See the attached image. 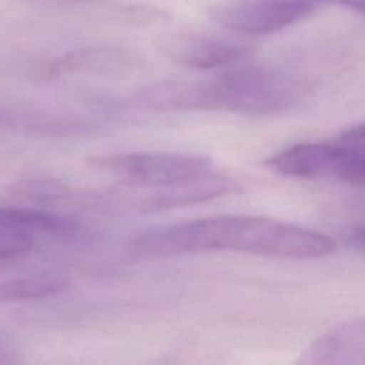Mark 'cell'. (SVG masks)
I'll list each match as a JSON object with an SVG mask.
<instances>
[{
    "label": "cell",
    "mask_w": 365,
    "mask_h": 365,
    "mask_svg": "<svg viewBox=\"0 0 365 365\" xmlns=\"http://www.w3.org/2000/svg\"><path fill=\"white\" fill-rule=\"evenodd\" d=\"M303 86L292 75L269 66L235 64L202 81H164L135 95L150 110H225L245 116H273L299 102Z\"/></svg>",
    "instance_id": "2"
},
{
    "label": "cell",
    "mask_w": 365,
    "mask_h": 365,
    "mask_svg": "<svg viewBox=\"0 0 365 365\" xmlns=\"http://www.w3.org/2000/svg\"><path fill=\"white\" fill-rule=\"evenodd\" d=\"M331 2L342 4V6L349 7V9L365 14V0H331Z\"/></svg>",
    "instance_id": "16"
},
{
    "label": "cell",
    "mask_w": 365,
    "mask_h": 365,
    "mask_svg": "<svg viewBox=\"0 0 365 365\" xmlns=\"http://www.w3.org/2000/svg\"><path fill=\"white\" fill-rule=\"evenodd\" d=\"M312 13L302 6L269 0H225L210 7V16L241 36H266L282 31Z\"/></svg>",
    "instance_id": "4"
},
{
    "label": "cell",
    "mask_w": 365,
    "mask_h": 365,
    "mask_svg": "<svg viewBox=\"0 0 365 365\" xmlns=\"http://www.w3.org/2000/svg\"><path fill=\"white\" fill-rule=\"evenodd\" d=\"M38 245L34 235L0 220V262L25 255Z\"/></svg>",
    "instance_id": "11"
},
{
    "label": "cell",
    "mask_w": 365,
    "mask_h": 365,
    "mask_svg": "<svg viewBox=\"0 0 365 365\" xmlns=\"http://www.w3.org/2000/svg\"><path fill=\"white\" fill-rule=\"evenodd\" d=\"M307 365H365V317L337 324L312 342L298 359Z\"/></svg>",
    "instance_id": "7"
},
{
    "label": "cell",
    "mask_w": 365,
    "mask_h": 365,
    "mask_svg": "<svg viewBox=\"0 0 365 365\" xmlns=\"http://www.w3.org/2000/svg\"><path fill=\"white\" fill-rule=\"evenodd\" d=\"M335 180L346 182V184L355 185L359 189H365V152H359V150L346 146L344 159H342Z\"/></svg>",
    "instance_id": "12"
},
{
    "label": "cell",
    "mask_w": 365,
    "mask_h": 365,
    "mask_svg": "<svg viewBox=\"0 0 365 365\" xmlns=\"http://www.w3.org/2000/svg\"><path fill=\"white\" fill-rule=\"evenodd\" d=\"M75 2H93V0H75Z\"/></svg>",
    "instance_id": "17"
},
{
    "label": "cell",
    "mask_w": 365,
    "mask_h": 365,
    "mask_svg": "<svg viewBox=\"0 0 365 365\" xmlns=\"http://www.w3.org/2000/svg\"><path fill=\"white\" fill-rule=\"evenodd\" d=\"M68 289V282L57 277H25L0 282V305L4 303L38 302L52 298Z\"/></svg>",
    "instance_id": "10"
},
{
    "label": "cell",
    "mask_w": 365,
    "mask_h": 365,
    "mask_svg": "<svg viewBox=\"0 0 365 365\" xmlns=\"http://www.w3.org/2000/svg\"><path fill=\"white\" fill-rule=\"evenodd\" d=\"M139 57L123 48H96L71 50L50 64L52 75H120L135 70Z\"/></svg>",
    "instance_id": "9"
},
{
    "label": "cell",
    "mask_w": 365,
    "mask_h": 365,
    "mask_svg": "<svg viewBox=\"0 0 365 365\" xmlns=\"http://www.w3.org/2000/svg\"><path fill=\"white\" fill-rule=\"evenodd\" d=\"M344 153L346 146L341 143H299L269 157L267 166L284 177L302 180H335Z\"/></svg>",
    "instance_id": "6"
},
{
    "label": "cell",
    "mask_w": 365,
    "mask_h": 365,
    "mask_svg": "<svg viewBox=\"0 0 365 365\" xmlns=\"http://www.w3.org/2000/svg\"><path fill=\"white\" fill-rule=\"evenodd\" d=\"M138 259H168L200 252H241L277 259H324L337 250L321 232L262 216H217L150 228L127 246Z\"/></svg>",
    "instance_id": "1"
},
{
    "label": "cell",
    "mask_w": 365,
    "mask_h": 365,
    "mask_svg": "<svg viewBox=\"0 0 365 365\" xmlns=\"http://www.w3.org/2000/svg\"><path fill=\"white\" fill-rule=\"evenodd\" d=\"M88 164L123 184L155 191L214 170L209 157L191 153H118L93 157Z\"/></svg>",
    "instance_id": "3"
},
{
    "label": "cell",
    "mask_w": 365,
    "mask_h": 365,
    "mask_svg": "<svg viewBox=\"0 0 365 365\" xmlns=\"http://www.w3.org/2000/svg\"><path fill=\"white\" fill-rule=\"evenodd\" d=\"M241 184L230 175L212 170L202 177L180 182L171 187L157 189L143 202L146 212H159V210L178 209V207L196 205V203L210 202V200L230 196L241 191Z\"/></svg>",
    "instance_id": "8"
},
{
    "label": "cell",
    "mask_w": 365,
    "mask_h": 365,
    "mask_svg": "<svg viewBox=\"0 0 365 365\" xmlns=\"http://www.w3.org/2000/svg\"><path fill=\"white\" fill-rule=\"evenodd\" d=\"M344 241L349 248L365 255V225L364 227H356L353 228V230H349L348 234H346Z\"/></svg>",
    "instance_id": "14"
},
{
    "label": "cell",
    "mask_w": 365,
    "mask_h": 365,
    "mask_svg": "<svg viewBox=\"0 0 365 365\" xmlns=\"http://www.w3.org/2000/svg\"><path fill=\"white\" fill-rule=\"evenodd\" d=\"M339 143L348 148L359 150V152H365V123L355 125V127L348 128L346 132H342Z\"/></svg>",
    "instance_id": "13"
},
{
    "label": "cell",
    "mask_w": 365,
    "mask_h": 365,
    "mask_svg": "<svg viewBox=\"0 0 365 365\" xmlns=\"http://www.w3.org/2000/svg\"><path fill=\"white\" fill-rule=\"evenodd\" d=\"M160 50L173 63L192 70H214L241 64L252 56L253 48L248 43L221 36L180 32L164 38Z\"/></svg>",
    "instance_id": "5"
},
{
    "label": "cell",
    "mask_w": 365,
    "mask_h": 365,
    "mask_svg": "<svg viewBox=\"0 0 365 365\" xmlns=\"http://www.w3.org/2000/svg\"><path fill=\"white\" fill-rule=\"evenodd\" d=\"M16 362V349L7 341L0 339V364Z\"/></svg>",
    "instance_id": "15"
}]
</instances>
